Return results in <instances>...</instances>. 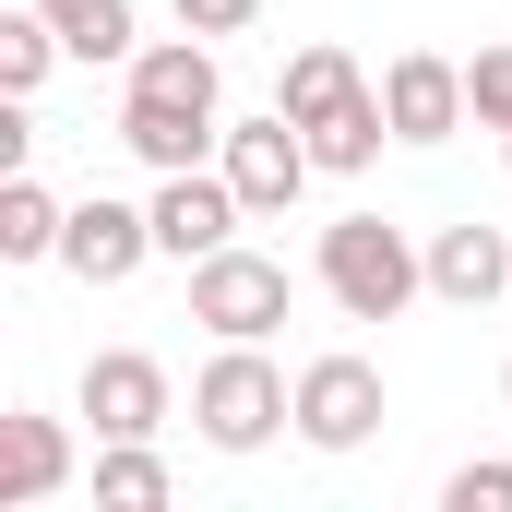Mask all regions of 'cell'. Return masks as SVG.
I'll return each mask as SVG.
<instances>
[{
  "mask_svg": "<svg viewBox=\"0 0 512 512\" xmlns=\"http://www.w3.org/2000/svg\"><path fill=\"white\" fill-rule=\"evenodd\" d=\"M346 96H370V72H358L346 48H298V60H286V84H274V108H286L298 131H310V120H334Z\"/></svg>",
  "mask_w": 512,
  "mask_h": 512,
  "instance_id": "5bb4252c",
  "label": "cell"
},
{
  "mask_svg": "<svg viewBox=\"0 0 512 512\" xmlns=\"http://www.w3.org/2000/svg\"><path fill=\"white\" fill-rule=\"evenodd\" d=\"M191 322H203L215 346H262V334L286 322V262H274V251H239V239L203 251V262H191Z\"/></svg>",
  "mask_w": 512,
  "mask_h": 512,
  "instance_id": "277c9868",
  "label": "cell"
},
{
  "mask_svg": "<svg viewBox=\"0 0 512 512\" xmlns=\"http://www.w3.org/2000/svg\"><path fill=\"white\" fill-rule=\"evenodd\" d=\"M191 429H203L215 453H262L274 429H298V382H286L262 346H215L203 382H191Z\"/></svg>",
  "mask_w": 512,
  "mask_h": 512,
  "instance_id": "3957f363",
  "label": "cell"
},
{
  "mask_svg": "<svg viewBox=\"0 0 512 512\" xmlns=\"http://www.w3.org/2000/svg\"><path fill=\"white\" fill-rule=\"evenodd\" d=\"M370 429H382V370H370V358L334 346V358L298 370V441H310V453H358Z\"/></svg>",
  "mask_w": 512,
  "mask_h": 512,
  "instance_id": "8992f818",
  "label": "cell"
},
{
  "mask_svg": "<svg viewBox=\"0 0 512 512\" xmlns=\"http://www.w3.org/2000/svg\"><path fill=\"white\" fill-rule=\"evenodd\" d=\"M96 512H167L155 441H96Z\"/></svg>",
  "mask_w": 512,
  "mask_h": 512,
  "instance_id": "2e32d148",
  "label": "cell"
},
{
  "mask_svg": "<svg viewBox=\"0 0 512 512\" xmlns=\"http://www.w3.org/2000/svg\"><path fill=\"white\" fill-rule=\"evenodd\" d=\"M501 167H512V131H501Z\"/></svg>",
  "mask_w": 512,
  "mask_h": 512,
  "instance_id": "7402d4cb",
  "label": "cell"
},
{
  "mask_svg": "<svg viewBox=\"0 0 512 512\" xmlns=\"http://www.w3.org/2000/svg\"><path fill=\"white\" fill-rule=\"evenodd\" d=\"M60 262L84 274V286H131L143 262H155V203H72V227H60Z\"/></svg>",
  "mask_w": 512,
  "mask_h": 512,
  "instance_id": "ba28073f",
  "label": "cell"
},
{
  "mask_svg": "<svg viewBox=\"0 0 512 512\" xmlns=\"http://www.w3.org/2000/svg\"><path fill=\"white\" fill-rule=\"evenodd\" d=\"M48 60H60V24L24 0V12L0 24V96H36V84H48Z\"/></svg>",
  "mask_w": 512,
  "mask_h": 512,
  "instance_id": "ac0fdd59",
  "label": "cell"
},
{
  "mask_svg": "<svg viewBox=\"0 0 512 512\" xmlns=\"http://www.w3.org/2000/svg\"><path fill=\"white\" fill-rule=\"evenodd\" d=\"M465 108H477V131H512V48L465 60Z\"/></svg>",
  "mask_w": 512,
  "mask_h": 512,
  "instance_id": "d6986e66",
  "label": "cell"
},
{
  "mask_svg": "<svg viewBox=\"0 0 512 512\" xmlns=\"http://www.w3.org/2000/svg\"><path fill=\"white\" fill-rule=\"evenodd\" d=\"M310 274H322V298L346 322H393L405 298H429V251L405 227H382V215H334L322 251H310Z\"/></svg>",
  "mask_w": 512,
  "mask_h": 512,
  "instance_id": "7a4b0ae2",
  "label": "cell"
},
{
  "mask_svg": "<svg viewBox=\"0 0 512 512\" xmlns=\"http://www.w3.org/2000/svg\"><path fill=\"white\" fill-rule=\"evenodd\" d=\"M501 405H512V370H501Z\"/></svg>",
  "mask_w": 512,
  "mask_h": 512,
  "instance_id": "603a6c76",
  "label": "cell"
},
{
  "mask_svg": "<svg viewBox=\"0 0 512 512\" xmlns=\"http://www.w3.org/2000/svg\"><path fill=\"white\" fill-rule=\"evenodd\" d=\"M60 227H72V203L12 167V179H0V262H60Z\"/></svg>",
  "mask_w": 512,
  "mask_h": 512,
  "instance_id": "4fadbf2b",
  "label": "cell"
},
{
  "mask_svg": "<svg viewBox=\"0 0 512 512\" xmlns=\"http://www.w3.org/2000/svg\"><path fill=\"white\" fill-rule=\"evenodd\" d=\"M382 108H393V143H453V131L477 120V108H465V60L405 48V60L382 72Z\"/></svg>",
  "mask_w": 512,
  "mask_h": 512,
  "instance_id": "9c48e42d",
  "label": "cell"
},
{
  "mask_svg": "<svg viewBox=\"0 0 512 512\" xmlns=\"http://www.w3.org/2000/svg\"><path fill=\"white\" fill-rule=\"evenodd\" d=\"M48 24H60V48L72 60H131L143 36H131V0H36Z\"/></svg>",
  "mask_w": 512,
  "mask_h": 512,
  "instance_id": "e0dca14e",
  "label": "cell"
},
{
  "mask_svg": "<svg viewBox=\"0 0 512 512\" xmlns=\"http://www.w3.org/2000/svg\"><path fill=\"white\" fill-rule=\"evenodd\" d=\"M72 489V429L60 417H36V405H12L0 417V512H36Z\"/></svg>",
  "mask_w": 512,
  "mask_h": 512,
  "instance_id": "8fae6325",
  "label": "cell"
},
{
  "mask_svg": "<svg viewBox=\"0 0 512 512\" xmlns=\"http://www.w3.org/2000/svg\"><path fill=\"white\" fill-rule=\"evenodd\" d=\"M441 512H512V465L489 453V465H453L441 477Z\"/></svg>",
  "mask_w": 512,
  "mask_h": 512,
  "instance_id": "ffe728a7",
  "label": "cell"
},
{
  "mask_svg": "<svg viewBox=\"0 0 512 512\" xmlns=\"http://www.w3.org/2000/svg\"><path fill=\"white\" fill-rule=\"evenodd\" d=\"M501 286H512V227H441V239H429V298L489 310Z\"/></svg>",
  "mask_w": 512,
  "mask_h": 512,
  "instance_id": "7c38bea8",
  "label": "cell"
},
{
  "mask_svg": "<svg viewBox=\"0 0 512 512\" xmlns=\"http://www.w3.org/2000/svg\"><path fill=\"white\" fill-rule=\"evenodd\" d=\"M215 167H227V191L251 203V227H274V215L310 191V167H322V155H310V131L286 120V108H262V120H227Z\"/></svg>",
  "mask_w": 512,
  "mask_h": 512,
  "instance_id": "5b68a950",
  "label": "cell"
},
{
  "mask_svg": "<svg viewBox=\"0 0 512 512\" xmlns=\"http://www.w3.org/2000/svg\"><path fill=\"white\" fill-rule=\"evenodd\" d=\"M84 417H96V441H155V429H167V370H155L143 346L84 358Z\"/></svg>",
  "mask_w": 512,
  "mask_h": 512,
  "instance_id": "30bf717a",
  "label": "cell"
},
{
  "mask_svg": "<svg viewBox=\"0 0 512 512\" xmlns=\"http://www.w3.org/2000/svg\"><path fill=\"white\" fill-rule=\"evenodd\" d=\"M167 12H179L191 36H251L262 24V0H167Z\"/></svg>",
  "mask_w": 512,
  "mask_h": 512,
  "instance_id": "44dd1931",
  "label": "cell"
},
{
  "mask_svg": "<svg viewBox=\"0 0 512 512\" xmlns=\"http://www.w3.org/2000/svg\"><path fill=\"white\" fill-rule=\"evenodd\" d=\"M382 143H393V108H382V84H370V96H346L334 120H310V155H322L334 179H358V167H370Z\"/></svg>",
  "mask_w": 512,
  "mask_h": 512,
  "instance_id": "9a60e30c",
  "label": "cell"
},
{
  "mask_svg": "<svg viewBox=\"0 0 512 512\" xmlns=\"http://www.w3.org/2000/svg\"><path fill=\"white\" fill-rule=\"evenodd\" d=\"M239 227H251V203L227 191V167H167V179H155V251H167V262L227 251Z\"/></svg>",
  "mask_w": 512,
  "mask_h": 512,
  "instance_id": "52a82bcc",
  "label": "cell"
},
{
  "mask_svg": "<svg viewBox=\"0 0 512 512\" xmlns=\"http://www.w3.org/2000/svg\"><path fill=\"white\" fill-rule=\"evenodd\" d=\"M120 143L167 179V167H203L227 143V84H215V36H155L131 48V96H120Z\"/></svg>",
  "mask_w": 512,
  "mask_h": 512,
  "instance_id": "6da1fadb",
  "label": "cell"
}]
</instances>
